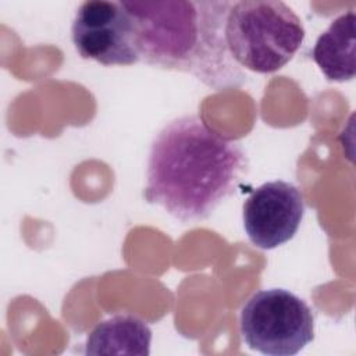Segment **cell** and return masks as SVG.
I'll return each mask as SVG.
<instances>
[{
    "instance_id": "1",
    "label": "cell",
    "mask_w": 356,
    "mask_h": 356,
    "mask_svg": "<svg viewBox=\"0 0 356 356\" xmlns=\"http://www.w3.org/2000/svg\"><path fill=\"white\" fill-rule=\"evenodd\" d=\"M246 167L239 142L224 138L199 115H181L152 140L143 195L175 220L203 221L234 193Z\"/></svg>"
},
{
    "instance_id": "2",
    "label": "cell",
    "mask_w": 356,
    "mask_h": 356,
    "mask_svg": "<svg viewBox=\"0 0 356 356\" xmlns=\"http://www.w3.org/2000/svg\"><path fill=\"white\" fill-rule=\"evenodd\" d=\"M134 18L139 60L193 75L214 90L239 88L246 75L229 54L231 1H122Z\"/></svg>"
},
{
    "instance_id": "3",
    "label": "cell",
    "mask_w": 356,
    "mask_h": 356,
    "mask_svg": "<svg viewBox=\"0 0 356 356\" xmlns=\"http://www.w3.org/2000/svg\"><path fill=\"white\" fill-rule=\"evenodd\" d=\"M305 39L293 10L280 0L232 3L225 22V42L239 67L271 74L286 65Z\"/></svg>"
},
{
    "instance_id": "4",
    "label": "cell",
    "mask_w": 356,
    "mask_h": 356,
    "mask_svg": "<svg viewBox=\"0 0 356 356\" xmlns=\"http://www.w3.org/2000/svg\"><path fill=\"white\" fill-rule=\"evenodd\" d=\"M245 343L268 356H292L314 339V317L307 303L284 288L254 292L241 309Z\"/></svg>"
},
{
    "instance_id": "5",
    "label": "cell",
    "mask_w": 356,
    "mask_h": 356,
    "mask_svg": "<svg viewBox=\"0 0 356 356\" xmlns=\"http://www.w3.org/2000/svg\"><path fill=\"white\" fill-rule=\"evenodd\" d=\"M71 39L82 58L103 65H132L140 61L135 22L122 1H83L72 19Z\"/></svg>"
},
{
    "instance_id": "6",
    "label": "cell",
    "mask_w": 356,
    "mask_h": 356,
    "mask_svg": "<svg viewBox=\"0 0 356 356\" xmlns=\"http://www.w3.org/2000/svg\"><path fill=\"white\" fill-rule=\"evenodd\" d=\"M305 214L303 195L291 182L275 179L257 186L242 209L243 228L259 249H275L291 241Z\"/></svg>"
},
{
    "instance_id": "7",
    "label": "cell",
    "mask_w": 356,
    "mask_h": 356,
    "mask_svg": "<svg viewBox=\"0 0 356 356\" xmlns=\"http://www.w3.org/2000/svg\"><path fill=\"white\" fill-rule=\"evenodd\" d=\"M355 25L356 14L349 10L337 17L314 43L312 58L330 81L345 82L355 78Z\"/></svg>"
},
{
    "instance_id": "8",
    "label": "cell",
    "mask_w": 356,
    "mask_h": 356,
    "mask_svg": "<svg viewBox=\"0 0 356 356\" xmlns=\"http://www.w3.org/2000/svg\"><path fill=\"white\" fill-rule=\"evenodd\" d=\"M152 330L136 316L115 314L100 321L86 338V355H138L150 353Z\"/></svg>"
}]
</instances>
